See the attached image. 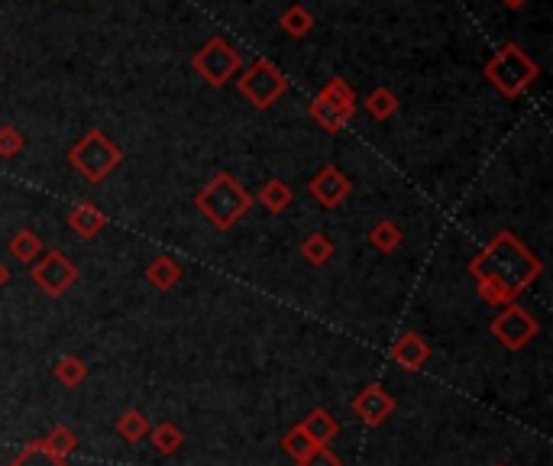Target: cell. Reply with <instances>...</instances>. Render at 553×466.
Wrapping results in <instances>:
<instances>
[{"label":"cell","mask_w":553,"mask_h":466,"mask_svg":"<svg viewBox=\"0 0 553 466\" xmlns=\"http://www.w3.org/2000/svg\"><path fill=\"white\" fill-rule=\"evenodd\" d=\"M353 415L363 424H369V428H379V424H385L395 415V399L382 386H366L353 399Z\"/></svg>","instance_id":"cell-10"},{"label":"cell","mask_w":553,"mask_h":466,"mask_svg":"<svg viewBox=\"0 0 553 466\" xmlns=\"http://www.w3.org/2000/svg\"><path fill=\"white\" fill-rule=\"evenodd\" d=\"M334 253H337V246H334V240L327 237V233H308V237L301 240V259L304 263H311V266H327L330 259H334Z\"/></svg>","instance_id":"cell-20"},{"label":"cell","mask_w":553,"mask_h":466,"mask_svg":"<svg viewBox=\"0 0 553 466\" xmlns=\"http://www.w3.org/2000/svg\"><path fill=\"white\" fill-rule=\"evenodd\" d=\"M68 227H72L75 237L91 240V237H98V233L107 227V214L98 208V204L81 201V204H75V208H72V214H68Z\"/></svg>","instance_id":"cell-12"},{"label":"cell","mask_w":553,"mask_h":466,"mask_svg":"<svg viewBox=\"0 0 553 466\" xmlns=\"http://www.w3.org/2000/svg\"><path fill=\"white\" fill-rule=\"evenodd\" d=\"M366 240H369L372 250H379V253H395L398 246L405 243V230L398 227L395 221H389V217H385V221H379V224L369 227Z\"/></svg>","instance_id":"cell-18"},{"label":"cell","mask_w":553,"mask_h":466,"mask_svg":"<svg viewBox=\"0 0 553 466\" xmlns=\"http://www.w3.org/2000/svg\"><path fill=\"white\" fill-rule=\"evenodd\" d=\"M30 279L49 298H62L78 282V266H75V259L62 250H43V256L30 266Z\"/></svg>","instance_id":"cell-8"},{"label":"cell","mask_w":553,"mask_h":466,"mask_svg":"<svg viewBox=\"0 0 553 466\" xmlns=\"http://www.w3.org/2000/svg\"><path fill=\"white\" fill-rule=\"evenodd\" d=\"M10 256L17 259L23 266H33L39 256H43V240H39V233L23 227L10 237Z\"/></svg>","instance_id":"cell-17"},{"label":"cell","mask_w":553,"mask_h":466,"mask_svg":"<svg viewBox=\"0 0 553 466\" xmlns=\"http://www.w3.org/2000/svg\"><path fill=\"white\" fill-rule=\"evenodd\" d=\"M482 75L489 78V85L502 94V98H521L537 78H541V68L524 52L518 43H502L499 52L486 62Z\"/></svg>","instance_id":"cell-3"},{"label":"cell","mask_w":553,"mask_h":466,"mask_svg":"<svg viewBox=\"0 0 553 466\" xmlns=\"http://www.w3.org/2000/svg\"><path fill=\"white\" fill-rule=\"evenodd\" d=\"M502 4H505L508 10H521L524 4H528V0H502Z\"/></svg>","instance_id":"cell-32"},{"label":"cell","mask_w":553,"mask_h":466,"mask_svg":"<svg viewBox=\"0 0 553 466\" xmlns=\"http://www.w3.org/2000/svg\"><path fill=\"white\" fill-rule=\"evenodd\" d=\"M7 466H68V460H65V457L49 454V450L36 441V444H30V447H23L20 454L13 457Z\"/></svg>","instance_id":"cell-28"},{"label":"cell","mask_w":553,"mask_h":466,"mask_svg":"<svg viewBox=\"0 0 553 466\" xmlns=\"http://www.w3.org/2000/svg\"><path fill=\"white\" fill-rule=\"evenodd\" d=\"M191 68L207 81L211 88H224L227 81H233L240 75V68H243V59H240V52L233 49L224 36H214V39H207V43L191 56Z\"/></svg>","instance_id":"cell-6"},{"label":"cell","mask_w":553,"mask_h":466,"mask_svg":"<svg viewBox=\"0 0 553 466\" xmlns=\"http://www.w3.org/2000/svg\"><path fill=\"white\" fill-rule=\"evenodd\" d=\"M308 114H311V120L317 123V127L327 130V133H340V130H347V123H350V117L343 114L337 104H330V101L324 98V94H317V98L311 101Z\"/></svg>","instance_id":"cell-15"},{"label":"cell","mask_w":553,"mask_h":466,"mask_svg":"<svg viewBox=\"0 0 553 466\" xmlns=\"http://www.w3.org/2000/svg\"><path fill=\"white\" fill-rule=\"evenodd\" d=\"M68 162H72V169L85 178V182L98 185L123 162V149L117 143H110L104 130H88L72 149H68Z\"/></svg>","instance_id":"cell-4"},{"label":"cell","mask_w":553,"mask_h":466,"mask_svg":"<svg viewBox=\"0 0 553 466\" xmlns=\"http://www.w3.org/2000/svg\"><path fill=\"white\" fill-rule=\"evenodd\" d=\"M363 107H366V114H369L372 120H389V117L398 111V98H395L392 88H372V91L366 94Z\"/></svg>","instance_id":"cell-26"},{"label":"cell","mask_w":553,"mask_h":466,"mask_svg":"<svg viewBox=\"0 0 553 466\" xmlns=\"http://www.w3.org/2000/svg\"><path fill=\"white\" fill-rule=\"evenodd\" d=\"M195 204L217 230H230L253 208V195L230 172H217L195 195Z\"/></svg>","instance_id":"cell-2"},{"label":"cell","mask_w":553,"mask_h":466,"mask_svg":"<svg viewBox=\"0 0 553 466\" xmlns=\"http://www.w3.org/2000/svg\"><path fill=\"white\" fill-rule=\"evenodd\" d=\"M389 356H392V363L408 369V373H418V369H424L427 363H431V347H427V340L421 334L408 331V334H402L395 340Z\"/></svg>","instance_id":"cell-11"},{"label":"cell","mask_w":553,"mask_h":466,"mask_svg":"<svg viewBox=\"0 0 553 466\" xmlns=\"http://www.w3.org/2000/svg\"><path fill=\"white\" fill-rule=\"evenodd\" d=\"M149 415L146 411H140V408H127L123 415L117 418V434L123 437L127 444H140V441H146V434H149Z\"/></svg>","instance_id":"cell-22"},{"label":"cell","mask_w":553,"mask_h":466,"mask_svg":"<svg viewBox=\"0 0 553 466\" xmlns=\"http://www.w3.org/2000/svg\"><path fill=\"white\" fill-rule=\"evenodd\" d=\"M237 91L256 107V111H269V107L288 91V78H285L282 68L272 65L269 59H256L237 78Z\"/></svg>","instance_id":"cell-5"},{"label":"cell","mask_w":553,"mask_h":466,"mask_svg":"<svg viewBox=\"0 0 553 466\" xmlns=\"http://www.w3.org/2000/svg\"><path fill=\"white\" fill-rule=\"evenodd\" d=\"M43 444L49 454H55V457H65L68 460V454H75L78 450V434L68 428V424H55V428L43 437Z\"/></svg>","instance_id":"cell-25"},{"label":"cell","mask_w":553,"mask_h":466,"mask_svg":"<svg viewBox=\"0 0 553 466\" xmlns=\"http://www.w3.org/2000/svg\"><path fill=\"white\" fill-rule=\"evenodd\" d=\"M52 376L59 379L65 389H78L81 382L88 379V363L81 360L78 353H65V356H59V360H55Z\"/></svg>","instance_id":"cell-19"},{"label":"cell","mask_w":553,"mask_h":466,"mask_svg":"<svg viewBox=\"0 0 553 466\" xmlns=\"http://www.w3.org/2000/svg\"><path fill=\"white\" fill-rule=\"evenodd\" d=\"M146 282L156 292H169V289H175L178 282H182V266H178L172 256H156L146 266Z\"/></svg>","instance_id":"cell-14"},{"label":"cell","mask_w":553,"mask_h":466,"mask_svg":"<svg viewBox=\"0 0 553 466\" xmlns=\"http://www.w3.org/2000/svg\"><path fill=\"white\" fill-rule=\"evenodd\" d=\"M146 437L152 441V447H156L159 454H165V457L178 454V450H182V444H185V431L178 428L175 421H159V424H152Z\"/></svg>","instance_id":"cell-16"},{"label":"cell","mask_w":553,"mask_h":466,"mask_svg":"<svg viewBox=\"0 0 553 466\" xmlns=\"http://www.w3.org/2000/svg\"><path fill=\"white\" fill-rule=\"evenodd\" d=\"M7 285H10V269H7L4 263H0V292H4Z\"/></svg>","instance_id":"cell-31"},{"label":"cell","mask_w":553,"mask_h":466,"mask_svg":"<svg viewBox=\"0 0 553 466\" xmlns=\"http://www.w3.org/2000/svg\"><path fill=\"white\" fill-rule=\"evenodd\" d=\"M301 428H304V434H308L314 444H321V447H327L340 434V424H337V418L330 415L327 408L308 411V415H304V421H301Z\"/></svg>","instance_id":"cell-13"},{"label":"cell","mask_w":553,"mask_h":466,"mask_svg":"<svg viewBox=\"0 0 553 466\" xmlns=\"http://www.w3.org/2000/svg\"><path fill=\"white\" fill-rule=\"evenodd\" d=\"M321 94L330 101V104H337L343 114H347L350 120L356 117V107H359V101H356V91L347 85V78H330L327 85L321 88Z\"/></svg>","instance_id":"cell-23"},{"label":"cell","mask_w":553,"mask_h":466,"mask_svg":"<svg viewBox=\"0 0 553 466\" xmlns=\"http://www.w3.org/2000/svg\"><path fill=\"white\" fill-rule=\"evenodd\" d=\"M279 26H282V33L285 36H295V39H304L311 30H314V17H311V10L304 7V4H292L288 7L282 17H279Z\"/></svg>","instance_id":"cell-24"},{"label":"cell","mask_w":553,"mask_h":466,"mask_svg":"<svg viewBox=\"0 0 553 466\" xmlns=\"http://www.w3.org/2000/svg\"><path fill=\"white\" fill-rule=\"evenodd\" d=\"M292 188H288V182H282V178H269L266 185L259 188V195H256V201L266 208L269 214H282L288 204H292Z\"/></svg>","instance_id":"cell-21"},{"label":"cell","mask_w":553,"mask_h":466,"mask_svg":"<svg viewBox=\"0 0 553 466\" xmlns=\"http://www.w3.org/2000/svg\"><path fill=\"white\" fill-rule=\"evenodd\" d=\"M317 447H321V444H314L311 437L304 434L301 424H295V428L285 431V437H282V450H285V454L292 457L295 463H304V460H308V457L314 454Z\"/></svg>","instance_id":"cell-27"},{"label":"cell","mask_w":553,"mask_h":466,"mask_svg":"<svg viewBox=\"0 0 553 466\" xmlns=\"http://www.w3.org/2000/svg\"><path fill=\"white\" fill-rule=\"evenodd\" d=\"M23 149H26L23 133L17 127H10V123H4V127H0V159H17Z\"/></svg>","instance_id":"cell-29"},{"label":"cell","mask_w":553,"mask_h":466,"mask_svg":"<svg viewBox=\"0 0 553 466\" xmlns=\"http://www.w3.org/2000/svg\"><path fill=\"white\" fill-rule=\"evenodd\" d=\"M308 191H311L314 201H321V208H340V204L350 198L353 185H350V178L343 175L337 166H324L308 182Z\"/></svg>","instance_id":"cell-9"},{"label":"cell","mask_w":553,"mask_h":466,"mask_svg":"<svg viewBox=\"0 0 553 466\" xmlns=\"http://www.w3.org/2000/svg\"><path fill=\"white\" fill-rule=\"evenodd\" d=\"M489 331L508 353H521L537 334H541V324H537V318L528 308H521L518 301H511V305H505L492 318Z\"/></svg>","instance_id":"cell-7"},{"label":"cell","mask_w":553,"mask_h":466,"mask_svg":"<svg viewBox=\"0 0 553 466\" xmlns=\"http://www.w3.org/2000/svg\"><path fill=\"white\" fill-rule=\"evenodd\" d=\"M301 466H343V463H340V457L330 447H317L314 454L304 460Z\"/></svg>","instance_id":"cell-30"},{"label":"cell","mask_w":553,"mask_h":466,"mask_svg":"<svg viewBox=\"0 0 553 466\" xmlns=\"http://www.w3.org/2000/svg\"><path fill=\"white\" fill-rule=\"evenodd\" d=\"M469 276L476 279V292L486 305L505 308L511 301H518L531 285L541 279L544 263L541 256L531 253L511 230L495 233V237L482 246L476 259H469L466 266Z\"/></svg>","instance_id":"cell-1"}]
</instances>
